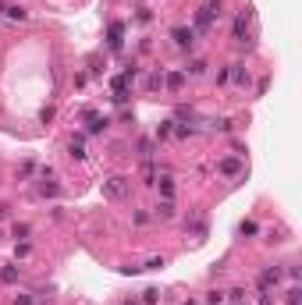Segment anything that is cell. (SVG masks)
Listing matches in <instances>:
<instances>
[{
	"label": "cell",
	"mask_w": 302,
	"mask_h": 305,
	"mask_svg": "<svg viewBox=\"0 0 302 305\" xmlns=\"http://www.w3.org/2000/svg\"><path fill=\"white\" fill-rule=\"evenodd\" d=\"M135 224H139V227H142V224H149V213H146V209H139V213H135Z\"/></svg>",
	"instance_id": "29"
},
{
	"label": "cell",
	"mask_w": 302,
	"mask_h": 305,
	"mask_svg": "<svg viewBox=\"0 0 302 305\" xmlns=\"http://www.w3.org/2000/svg\"><path fill=\"white\" fill-rule=\"evenodd\" d=\"M181 305H195V302H192V298H189V302H181Z\"/></svg>",
	"instance_id": "32"
},
{
	"label": "cell",
	"mask_w": 302,
	"mask_h": 305,
	"mask_svg": "<svg viewBox=\"0 0 302 305\" xmlns=\"http://www.w3.org/2000/svg\"><path fill=\"white\" fill-rule=\"evenodd\" d=\"M160 302V291H157V287H146V291H142V305H157Z\"/></svg>",
	"instance_id": "19"
},
{
	"label": "cell",
	"mask_w": 302,
	"mask_h": 305,
	"mask_svg": "<svg viewBox=\"0 0 302 305\" xmlns=\"http://www.w3.org/2000/svg\"><path fill=\"white\" fill-rule=\"evenodd\" d=\"M4 14H7V18H14V22H25V18H28V11H25V7H18V4L4 7Z\"/></svg>",
	"instance_id": "15"
},
{
	"label": "cell",
	"mask_w": 302,
	"mask_h": 305,
	"mask_svg": "<svg viewBox=\"0 0 302 305\" xmlns=\"http://www.w3.org/2000/svg\"><path fill=\"white\" fill-rule=\"evenodd\" d=\"M0 238H4V234H0Z\"/></svg>",
	"instance_id": "35"
},
{
	"label": "cell",
	"mask_w": 302,
	"mask_h": 305,
	"mask_svg": "<svg viewBox=\"0 0 302 305\" xmlns=\"http://www.w3.org/2000/svg\"><path fill=\"white\" fill-rule=\"evenodd\" d=\"M206 71V60H192V64L185 68V75H203Z\"/></svg>",
	"instance_id": "22"
},
{
	"label": "cell",
	"mask_w": 302,
	"mask_h": 305,
	"mask_svg": "<svg viewBox=\"0 0 302 305\" xmlns=\"http://www.w3.org/2000/svg\"><path fill=\"white\" fill-rule=\"evenodd\" d=\"M68 149H71V156H75V160H85V149H82V135H79V139H71V146H68Z\"/></svg>",
	"instance_id": "18"
},
{
	"label": "cell",
	"mask_w": 302,
	"mask_h": 305,
	"mask_svg": "<svg viewBox=\"0 0 302 305\" xmlns=\"http://www.w3.org/2000/svg\"><path fill=\"white\" fill-rule=\"evenodd\" d=\"M146 89H149V93L164 89V71H153V75H149V78H146Z\"/></svg>",
	"instance_id": "14"
},
{
	"label": "cell",
	"mask_w": 302,
	"mask_h": 305,
	"mask_svg": "<svg viewBox=\"0 0 302 305\" xmlns=\"http://www.w3.org/2000/svg\"><path fill=\"white\" fill-rule=\"evenodd\" d=\"M135 75H139V68H125V71H121V75H114V78H110V89H114V93H128V85L135 82Z\"/></svg>",
	"instance_id": "4"
},
{
	"label": "cell",
	"mask_w": 302,
	"mask_h": 305,
	"mask_svg": "<svg viewBox=\"0 0 302 305\" xmlns=\"http://www.w3.org/2000/svg\"><path fill=\"white\" fill-rule=\"evenodd\" d=\"M171 39H174L178 50H192V47H195V28H192V25H189V28L181 25V28H174V32H171Z\"/></svg>",
	"instance_id": "3"
},
{
	"label": "cell",
	"mask_w": 302,
	"mask_h": 305,
	"mask_svg": "<svg viewBox=\"0 0 302 305\" xmlns=\"http://www.w3.org/2000/svg\"><path fill=\"white\" fill-rule=\"evenodd\" d=\"M171 125H174V121H164V125L157 128V139H167V135H171Z\"/></svg>",
	"instance_id": "25"
},
{
	"label": "cell",
	"mask_w": 302,
	"mask_h": 305,
	"mask_svg": "<svg viewBox=\"0 0 302 305\" xmlns=\"http://www.w3.org/2000/svg\"><path fill=\"white\" fill-rule=\"evenodd\" d=\"M256 305H274V298H270V295H260V302H256Z\"/></svg>",
	"instance_id": "31"
},
{
	"label": "cell",
	"mask_w": 302,
	"mask_h": 305,
	"mask_svg": "<svg viewBox=\"0 0 302 305\" xmlns=\"http://www.w3.org/2000/svg\"><path fill=\"white\" fill-rule=\"evenodd\" d=\"M277 284H281V270H277V266L260 270V277H256V287H260V295H270Z\"/></svg>",
	"instance_id": "2"
},
{
	"label": "cell",
	"mask_w": 302,
	"mask_h": 305,
	"mask_svg": "<svg viewBox=\"0 0 302 305\" xmlns=\"http://www.w3.org/2000/svg\"><path fill=\"white\" fill-rule=\"evenodd\" d=\"M217 14H220L217 7H210V4H206L199 14H195V32H210V28H214V18H217Z\"/></svg>",
	"instance_id": "6"
},
{
	"label": "cell",
	"mask_w": 302,
	"mask_h": 305,
	"mask_svg": "<svg viewBox=\"0 0 302 305\" xmlns=\"http://www.w3.org/2000/svg\"><path fill=\"white\" fill-rule=\"evenodd\" d=\"M39 121H43V125H47V121H54V106H43V110H39Z\"/></svg>",
	"instance_id": "28"
},
{
	"label": "cell",
	"mask_w": 302,
	"mask_h": 305,
	"mask_svg": "<svg viewBox=\"0 0 302 305\" xmlns=\"http://www.w3.org/2000/svg\"><path fill=\"white\" fill-rule=\"evenodd\" d=\"M206 302H210V305H224V295H220V291H210Z\"/></svg>",
	"instance_id": "27"
},
{
	"label": "cell",
	"mask_w": 302,
	"mask_h": 305,
	"mask_svg": "<svg viewBox=\"0 0 302 305\" xmlns=\"http://www.w3.org/2000/svg\"><path fill=\"white\" fill-rule=\"evenodd\" d=\"M28 231H32L28 224H14V231H11V234H14V238H28Z\"/></svg>",
	"instance_id": "24"
},
{
	"label": "cell",
	"mask_w": 302,
	"mask_h": 305,
	"mask_svg": "<svg viewBox=\"0 0 302 305\" xmlns=\"http://www.w3.org/2000/svg\"><path fill=\"white\" fill-rule=\"evenodd\" d=\"M217 171H220V174H238V171H242V156H224V160L217 163Z\"/></svg>",
	"instance_id": "10"
},
{
	"label": "cell",
	"mask_w": 302,
	"mask_h": 305,
	"mask_svg": "<svg viewBox=\"0 0 302 305\" xmlns=\"http://www.w3.org/2000/svg\"><path fill=\"white\" fill-rule=\"evenodd\" d=\"M153 185H160V195H164V199H174V178H171V174H164V178H157Z\"/></svg>",
	"instance_id": "12"
},
{
	"label": "cell",
	"mask_w": 302,
	"mask_h": 305,
	"mask_svg": "<svg viewBox=\"0 0 302 305\" xmlns=\"http://www.w3.org/2000/svg\"><path fill=\"white\" fill-rule=\"evenodd\" d=\"M125 305H142V302H125Z\"/></svg>",
	"instance_id": "33"
},
{
	"label": "cell",
	"mask_w": 302,
	"mask_h": 305,
	"mask_svg": "<svg viewBox=\"0 0 302 305\" xmlns=\"http://www.w3.org/2000/svg\"><path fill=\"white\" fill-rule=\"evenodd\" d=\"M153 149H157V142H153V139H142V142H139V152H142V160H153Z\"/></svg>",
	"instance_id": "16"
},
{
	"label": "cell",
	"mask_w": 302,
	"mask_h": 305,
	"mask_svg": "<svg viewBox=\"0 0 302 305\" xmlns=\"http://www.w3.org/2000/svg\"><path fill=\"white\" fill-rule=\"evenodd\" d=\"M228 78H231L235 85H249V71H246V64H231Z\"/></svg>",
	"instance_id": "11"
},
{
	"label": "cell",
	"mask_w": 302,
	"mask_h": 305,
	"mask_svg": "<svg viewBox=\"0 0 302 305\" xmlns=\"http://www.w3.org/2000/svg\"><path fill=\"white\" fill-rule=\"evenodd\" d=\"M185 78H189L185 71H171V75H164V89H171V93H178V89L185 85Z\"/></svg>",
	"instance_id": "9"
},
{
	"label": "cell",
	"mask_w": 302,
	"mask_h": 305,
	"mask_svg": "<svg viewBox=\"0 0 302 305\" xmlns=\"http://www.w3.org/2000/svg\"><path fill=\"white\" fill-rule=\"evenodd\" d=\"M288 305H299V302H288Z\"/></svg>",
	"instance_id": "34"
},
{
	"label": "cell",
	"mask_w": 302,
	"mask_h": 305,
	"mask_svg": "<svg viewBox=\"0 0 302 305\" xmlns=\"http://www.w3.org/2000/svg\"><path fill=\"white\" fill-rule=\"evenodd\" d=\"M228 298H231V305H246V302H249L246 287H235V291H228Z\"/></svg>",
	"instance_id": "17"
},
{
	"label": "cell",
	"mask_w": 302,
	"mask_h": 305,
	"mask_svg": "<svg viewBox=\"0 0 302 305\" xmlns=\"http://www.w3.org/2000/svg\"><path fill=\"white\" fill-rule=\"evenodd\" d=\"M164 266V255H153V259H149V263L142 266V270H160Z\"/></svg>",
	"instance_id": "26"
},
{
	"label": "cell",
	"mask_w": 302,
	"mask_h": 305,
	"mask_svg": "<svg viewBox=\"0 0 302 305\" xmlns=\"http://www.w3.org/2000/svg\"><path fill=\"white\" fill-rule=\"evenodd\" d=\"M174 135H178V139H189V135H195V128L192 125H178V128H171Z\"/></svg>",
	"instance_id": "23"
},
{
	"label": "cell",
	"mask_w": 302,
	"mask_h": 305,
	"mask_svg": "<svg viewBox=\"0 0 302 305\" xmlns=\"http://www.w3.org/2000/svg\"><path fill=\"white\" fill-rule=\"evenodd\" d=\"M85 121H89V128H85L89 135H100V131H107V125H110L107 117H100V114H89V110H85Z\"/></svg>",
	"instance_id": "8"
},
{
	"label": "cell",
	"mask_w": 302,
	"mask_h": 305,
	"mask_svg": "<svg viewBox=\"0 0 302 305\" xmlns=\"http://www.w3.org/2000/svg\"><path fill=\"white\" fill-rule=\"evenodd\" d=\"M14 305H32V298H28V295H18V298H14Z\"/></svg>",
	"instance_id": "30"
},
{
	"label": "cell",
	"mask_w": 302,
	"mask_h": 305,
	"mask_svg": "<svg viewBox=\"0 0 302 305\" xmlns=\"http://www.w3.org/2000/svg\"><path fill=\"white\" fill-rule=\"evenodd\" d=\"M157 217L171 220V217H174V199H160V206H157Z\"/></svg>",
	"instance_id": "13"
},
{
	"label": "cell",
	"mask_w": 302,
	"mask_h": 305,
	"mask_svg": "<svg viewBox=\"0 0 302 305\" xmlns=\"http://www.w3.org/2000/svg\"><path fill=\"white\" fill-rule=\"evenodd\" d=\"M0 280H4V284H14V280H18V270H14V266H4V270H0Z\"/></svg>",
	"instance_id": "20"
},
{
	"label": "cell",
	"mask_w": 302,
	"mask_h": 305,
	"mask_svg": "<svg viewBox=\"0 0 302 305\" xmlns=\"http://www.w3.org/2000/svg\"><path fill=\"white\" fill-rule=\"evenodd\" d=\"M128 192H132V181L121 178V174H114V178L103 181V195H107V199H125Z\"/></svg>",
	"instance_id": "1"
},
{
	"label": "cell",
	"mask_w": 302,
	"mask_h": 305,
	"mask_svg": "<svg viewBox=\"0 0 302 305\" xmlns=\"http://www.w3.org/2000/svg\"><path fill=\"white\" fill-rule=\"evenodd\" d=\"M238 231L252 238V234H260V227H256V220H242V227H238Z\"/></svg>",
	"instance_id": "21"
},
{
	"label": "cell",
	"mask_w": 302,
	"mask_h": 305,
	"mask_svg": "<svg viewBox=\"0 0 302 305\" xmlns=\"http://www.w3.org/2000/svg\"><path fill=\"white\" fill-rule=\"evenodd\" d=\"M246 32H249V11H238L235 14V25H231V39L235 43H246Z\"/></svg>",
	"instance_id": "7"
},
{
	"label": "cell",
	"mask_w": 302,
	"mask_h": 305,
	"mask_svg": "<svg viewBox=\"0 0 302 305\" xmlns=\"http://www.w3.org/2000/svg\"><path fill=\"white\" fill-rule=\"evenodd\" d=\"M107 47H110V50H121V47H125V22H110V25H107Z\"/></svg>",
	"instance_id": "5"
}]
</instances>
